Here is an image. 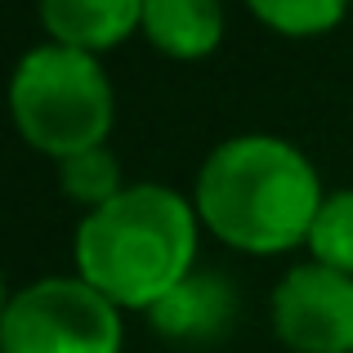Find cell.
<instances>
[{"label":"cell","instance_id":"8fae6325","mask_svg":"<svg viewBox=\"0 0 353 353\" xmlns=\"http://www.w3.org/2000/svg\"><path fill=\"white\" fill-rule=\"evenodd\" d=\"M304 250H309V259H318V264L353 277V183L327 188Z\"/></svg>","mask_w":353,"mask_h":353},{"label":"cell","instance_id":"7c38bea8","mask_svg":"<svg viewBox=\"0 0 353 353\" xmlns=\"http://www.w3.org/2000/svg\"><path fill=\"white\" fill-rule=\"evenodd\" d=\"M9 295H14V286H9L5 268H0V318H5V304H9Z\"/></svg>","mask_w":353,"mask_h":353},{"label":"cell","instance_id":"52a82bcc","mask_svg":"<svg viewBox=\"0 0 353 353\" xmlns=\"http://www.w3.org/2000/svg\"><path fill=\"white\" fill-rule=\"evenodd\" d=\"M45 41L85 54H112L139 36L143 0H36Z\"/></svg>","mask_w":353,"mask_h":353},{"label":"cell","instance_id":"5b68a950","mask_svg":"<svg viewBox=\"0 0 353 353\" xmlns=\"http://www.w3.org/2000/svg\"><path fill=\"white\" fill-rule=\"evenodd\" d=\"M268 327L291 353H353V277L300 259L268 295Z\"/></svg>","mask_w":353,"mask_h":353},{"label":"cell","instance_id":"277c9868","mask_svg":"<svg viewBox=\"0 0 353 353\" xmlns=\"http://www.w3.org/2000/svg\"><path fill=\"white\" fill-rule=\"evenodd\" d=\"M0 353H125V313L81 273L36 277L9 295Z\"/></svg>","mask_w":353,"mask_h":353},{"label":"cell","instance_id":"ba28073f","mask_svg":"<svg viewBox=\"0 0 353 353\" xmlns=\"http://www.w3.org/2000/svg\"><path fill=\"white\" fill-rule=\"evenodd\" d=\"M224 0H143L139 36L174 63H201L224 45Z\"/></svg>","mask_w":353,"mask_h":353},{"label":"cell","instance_id":"3957f363","mask_svg":"<svg viewBox=\"0 0 353 353\" xmlns=\"http://www.w3.org/2000/svg\"><path fill=\"white\" fill-rule=\"evenodd\" d=\"M5 108L18 139L54 165L90 148H108L117 125V90L103 59L41 41L14 63Z\"/></svg>","mask_w":353,"mask_h":353},{"label":"cell","instance_id":"6da1fadb","mask_svg":"<svg viewBox=\"0 0 353 353\" xmlns=\"http://www.w3.org/2000/svg\"><path fill=\"white\" fill-rule=\"evenodd\" d=\"M188 197L201 228L219 246L273 259L309 241L327 183L300 143L268 130H246L219 139L201 157Z\"/></svg>","mask_w":353,"mask_h":353},{"label":"cell","instance_id":"8992f818","mask_svg":"<svg viewBox=\"0 0 353 353\" xmlns=\"http://www.w3.org/2000/svg\"><path fill=\"white\" fill-rule=\"evenodd\" d=\"M148 322L157 336L174 340V345H210V340L228 336L237 322V286L224 273L197 268L157 309H148Z\"/></svg>","mask_w":353,"mask_h":353},{"label":"cell","instance_id":"7a4b0ae2","mask_svg":"<svg viewBox=\"0 0 353 353\" xmlns=\"http://www.w3.org/2000/svg\"><path fill=\"white\" fill-rule=\"evenodd\" d=\"M201 233L206 228L192 197L161 179H139L77 219L72 273H81L121 313H148L188 273H197Z\"/></svg>","mask_w":353,"mask_h":353},{"label":"cell","instance_id":"9c48e42d","mask_svg":"<svg viewBox=\"0 0 353 353\" xmlns=\"http://www.w3.org/2000/svg\"><path fill=\"white\" fill-rule=\"evenodd\" d=\"M241 5L250 9L259 27L286 36V41L327 36L345 23V14H353V0H241Z\"/></svg>","mask_w":353,"mask_h":353},{"label":"cell","instance_id":"30bf717a","mask_svg":"<svg viewBox=\"0 0 353 353\" xmlns=\"http://www.w3.org/2000/svg\"><path fill=\"white\" fill-rule=\"evenodd\" d=\"M121 188H125V174H121V161L112 157V148H90V152L59 161V192L72 206H81V215L112 201Z\"/></svg>","mask_w":353,"mask_h":353}]
</instances>
